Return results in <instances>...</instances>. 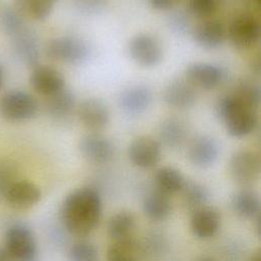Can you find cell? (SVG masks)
<instances>
[{
	"label": "cell",
	"instance_id": "obj_1",
	"mask_svg": "<svg viewBox=\"0 0 261 261\" xmlns=\"http://www.w3.org/2000/svg\"><path fill=\"white\" fill-rule=\"evenodd\" d=\"M102 215L101 197L93 188L84 187L72 191L63 200L61 221L71 234L84 237L98 225Z\"/></svg>",
	"mask_w": 261,
	"mask_h": 261
},
{
	"label": "cell",
	"instance_id": "obj_2",
	"mask_svg": "<svg viewBox=\"0 0 261 261\" xmlns=\"http://www.w3.org/2000/svg\"><path fill=\"white\" fill-rule=\"evenodd\" d=\"M217 114L224 123L227 134L233 138H244L257 126L256 110L244 104L233 94L219 100Z\"/></svg>",
	"mask_w": 261,
	"mask_h": 261
},
{
	"label": "cell",
	"instance_id": "obj_3",
	"mask_svg": "<svg viewBox=\"0 0 261 261\" xmlns=\"http://www.w3.org/2000/svg\"><path fill=\"white\" fill-rule=\"evenodd\" d=\"M47 58L66 64H81L90 56L88 43L77 37L64 36L48 41L44 48Z\"/></svg>",
	"mask_w": 261,
	"mask_h": 261
},
{
	"label": "cell",
	"instance_id": "obj_4",
	"mask_svg": "<svg viewBox=\"0 0 261 261\" xmlns=\"http://www.w3.org/2000/svg\"><path fill=\"white\" fill-rule=\"evenodd\" d=\"M38 111L37 100L21 90H11L0 99V113L10 122H24L32 119Z\"/></svg>",
	"mask_w": 261,
	"mask_h": 261
},
{
	"label": "cell",
	"instance_id": "obj_5",
	"mask_svg": "<svg viewBox=\"0 0 261 261\" xmlns=\"http://www.w3.org/2000/svg\"><path fill=\"white\" fill-rule=\"evenodd\" d=\"M4 247L14 261H33L37 254L35 234L23 223H14L7 228Z\"/></svg>",
	"mask_w": 261,
	"mask_h": 261
},
{
	"label": "cell",
	"instance_id": "obj_6",
	"mask_svg": "<svg viewBox=\"0 0 261 261\" xmlns=\"http://www.w3.org/2000/svg\"><path fill=\"white\" fill-rule=\"evenodd\" d=\"M128 53L132 59L143 67H153L162 60L163 51L156 37L141 33L132 38L128 43Z\"/></svg>",
	"mask_w": 261,
	"mask_h": 261
},
{
	"label": "cell",
	"instance_id": "obj_7",
	"mask_svg": "<svg viewBox=\"0 0 261 261\" xmlns=\"http://www.w3.org/2000/svg\"><path fill=\"white\" fill-rule=\"evenodd\" d=\"M229 173L240 185H251L260 174L259 156L250 150H240L232 154L229 160Z\"/></svg>",
	"mask_w": 261,
	"mask_h": 261
},
{
	"label": "cell",
	"instance_id": "obj_8",
	"mask_svg": "<svg viewBox=\"0 0 261 261\" xmlns=\"http://www.w3.org/2000/svg\"><path fill=\"white\" fill-rule=\"evenodd\" d=\"M227 37L232 45L239 49H248L255 45L260 37L259 21L250 14L243 13L236 16L227 30Z\"/></svg>",
	"mask_w": 261,
	"mask_h": 261
},
{
	"label": "cell",
	"instance_id": "obj_9",
	"mask_svg": "<svg viewBox=\"0 0 261 261\" xmlns=\"http://www.w3.org/2000/svg\"><path fill=\"white\" fill-rule=\"evenodd\" d=\"M32 69L30 84L36 93L47 98L65 88L64 76L55 67L38 64Z\"/></svg>",
	"mask_w": 261,
	"mask_h": 261
},
{
	"label": "cell",
	"instance_id": "obj_10",
	"mask_svg": "<svg viewBox=\"0 0 261 261\" xmlns=\"http://www.w3.org/2000/svg\"><path fill=\"white\" fill-rule=\"evenodd\" d=\"M127 154L134 165L140 168H151L161 158V144L151 137H139L130 143Z\"/></svg>",
	"mask_w": 261,
	"mask_h": 261
},
{
	"label": "cell",
	"instance_id": "obj_11",
	"mask_svg": "<svg viewBox=\"0 0 261 261\" xmlns=\"http://www.w3.org/2000/svg\"><path fill=\"white\" fill-rule=\"evenodd\" d=\"M186 77L194 87L213 90L222 84L225 79V71L215 64L195 62L187 67Z\"/></svg>",
	"mask_w": 261,
	"mask_h": 261
},
{
	"label": "cell",
	"instance_id": "obj_12",
	"mask_svg": "<svg viewBox=\"0 0 261 261\" xmlns=\"http://www.w3.org/2000/svg\"><path fill=\"white\" fill-rule=\"evenodd\" d=\"M10 38L17 58L29 67L37 66L40 60V45L37 35L25 25Z\"/></svg>",
	"mask_w": 261,
	"mask_h": 261
},
{
	"label": "cell",
	"instance_id": "obj_13",
	"mask_svg": "<svg viewBox=\"0 0 261 261\" xmlns=\"http://www.w3.org/2000/svg\"><path fill=\"white\" fill-rule=\"evenodd\" d=\"M42 193L38 186L29 180H16L7 190L4 201L13 209L27 210L39 203Z\"/></svg>",
	"mask_w": 261,
	"mask_h": 261
},
{
	"label": "cell",
	"instance_id": "obj_14",
	"mask_svg": "<svg viewBox=\"0 0 261 261\" xmlns=\"http://www.w3.org/2000/svg\"><path fill=\"white\" fill-rule=\"evenodd\" d=\"M81 122L92 132L103 129L109 122L110 114L107 105L98 98H87L77 107Z\"/></svg>",
	"mask_w": 261,
	"mask_h": 261
},
{
	"label": "cell",
	"instance_id": "obj_15",
	"mask_svg": "<svg viewBox=\"0 0 261 261\" xmlns=\"http://www.w3.org/2000/svg\"><path fill=\"white\" fill-rule=\"evenodd\" d=\"M153 94L149 87L136 85L123 90L118 98L120 109L128 116H138L144 113L151 105Z\"/></svg>",
	"mask_w": 261,
	"mask_h": 261
},
{
	"label": "cell",
	"instance_id": "obj_16",
	"mask_svg": "<svg viewBox=\"0 0 261 261\" xmlns=\"http://www.w3.org/2000/svg\"><path fill=\"white\" fill-rule=\"evenodd\" d=\"M220 223L221 216L212 206L205 205L192 212L191 230L198 239L207 240L214 237L220 228Z\"/></svg>",
	"mask_w": 261,
	"mask_h": 261
},
{
	"label": "cell",
	"instance_id": "obj_17",
	"mask_svg": "<svg viewBox=\"0 0 261 261\" xmlns=\"http://www.w3.org/2000/svg\"><path fill=\"white\" fill-rule=\"evenodd\" d=\"M219 147L216 140L208 135L195 137L188 147V158L197 167L211 166L218 158Z\"/></svg>",
	"mask_w": 261,
	"mask_h": 261
},
{
	"label": "cell",
	"instance_id": "obj_18",
	"mask_svg": "<svg viewBox=\"0 0 261 261\" xmlns=\"http://www.w3.org/2000/svg\"><path fill=\"white\" fill-rule=\"evenodd\" d=\"M82 155L90 162L104 164L109 162L114 154L112 143L99 134H90L83 137L79 144Z\"/></svg>",
	"mask_w": 261,
	"mask_h": 261
},
{
	"label": "cell",
	"instance_id": "obj_19",
	"mask_svg": "<svg viewBox=\"0 0 261 261\" xmlns=\"http://www.w3.org/2000/svg\"><path fill=\"white\" fill-rule=\"evenodd\" d=\"M163 100L172 108L187 109L195 104L197 94L194 86L187 80L175 79L165 87Z\"/></svg>",
	"mask_w": 261,
	"mask_h": 261
},
{
	"label": "cell",
	"instance_id": "obj_20",
	"mask_svg": "<svg viewBox=\"0 0 261 261\" xmlns=\"http://www.w3.org/2000/svg\"><path fill=\"white\" fill-rule=\"evenodd\" d=\"M192 35L199 46L205 49H216L224 43L227 30L218 20H205L193 29Z\"/></svg>",
	"mask_w": 261,
	"mask_h": 261
},
{
	"label": "cell",
	"instance_id": "obj_21",
	"mask_svg": "<svg viewBox=\"0 0 261 261\" xmlns=\"http://www.w3.org/2000/svg\"><path fill=\"white\" fill-rule=\"evenodd\" d=\"M75 108V97L73 93L67 89L49 96L45 101V110L48 115L57 120L68 118Z\"/></svg>",
	"mask_w": 261,
	"mask_h": 261
},
{
	"label": "cell",
	"instance_id": "obj_22",
	"mask_svg": "<svg viewBox=\"0 0 261 261\" xmlns=\"http://www.w3.org/2000/svg\"><path fill=\"white\" fill-rule=\"evenodd\" d=\"M171 210L172 204L169 196L157 189L150 192L144 199L143 211L151 220H164L169 216Z\"/></svg>",
	"mask_w": 261,
	"mask_h": 261
},
{
	"label": "cell",
	"instance_id": "obj_23",
	"mask_svg": "<svg viewBox=\"0 0 261 261\" xmlns=\"http://www.w3.org/2000/svg\"><path fill=\"white\" fill-rule=\"evenodd\" d=\"M159 143L175 149L181 146L187 137L186 124L177 118H167L159 127Z\"/></svg>",
	"mask_w": 261,
	"mask_h": 261
},
{
	"label": "cell",
	"instance_id": "obj_24",
	"mask_svg": "<svg viewBox=\"0 0 261 261\" xmlns=\"http://www.w3.org/2000/svg\"><path fill=\"white\" fill-rule=\"evenodd\" d=\"M233 211L241 217L254 218L260 211V199L256 192L252 190H241L231 199Z\"/></svg>",
	"mask_w": 261,
	"mask_h": 261
},
{
	"label": "cell",
	"instance_id": "obj_25",
	"mask_svg": "<svg viewBox=\"0 0 261 261\" xmlns=\"http://www.w3.org/2000/svg\"><path fill=\"white\" fill-rule=\"evenodd\" d=\"M155 182L157 190L170 196L182 190L186 179L178 169L171 166H164L157 170Z\"/></svg>",
	"mask_w": 261,
	"mask_h": 261
},
{
	"label": "cell",
	"instance_id": "obj_26",
	"mask_svg": "<svg viewBox=\"0 0 261 261\" xmlns=\"http://www.w3.org/2000/svg\"><path fill=\"white\" fill-rule=\"evenodd\" d=\"M57 0H15L14 8L22 17L43 20L48 17Z\"/></svg>",
	"mask_w": 261,
	"mask_h": 261
},
{
	"label": "cell",
	"instance_id": "obj_27",
	"mask_svg": "<svg viewBox=\"0 0 261 261\" xmlns=\"http://www.w3.org/2000/svg\"><path fill=\"white\" fill-rule=\"evenodd\" d=\"M136 226V218L129 211H119L113 214L108 222V234L114 241L130 238Z\"/></svg>",
	"mask_w": 261,
	"mask_h": 261
},
{
	"label": "cell",
	"instance_id": "obj_28",
	"mask_svg": "<svg viewBox=\"0 0 261 261\" xmlns=\"http://www.w3.org/2000/svg\"><path fill=\"white\" fill-rule=\"evenodd\" d=\"M180 192H182L184 204L191 212L205 206L209 199L208 190L198 182L186 181Z\"/></svg>",
	"mask_w": 261,
	"mask_h": 261
},
{
	"label": "cell",
	"instance_id": "obj_29",
	"mask_svg": "<svg viewBox=\"0 0 261 261\" xmlns=\"http://www.w3.org/2000/svg\"><path fill=\"white\" fill-rule=\"evenodd\" d=\"M139 246L130 238L114 241L107 251V261H138Z\"/></svg>",
	"mask_w": 261,
	"mask_h": 261
},
{
	"label": "cell",
	"instance_id": "obj_30",
	"mask_svg": "<svg viewBox=\"0 0 261 261\" xmlns=\"http://www.w3.org/2000/svg\"><path fill=\"white\" fill-rule=\"evenodd\" d=\"M69 261H98V250L88 241H80L71 245L68 250Z\"/></svg>",
	"mask_w": 261,
	"mask_h": 261
},
{
	"label": "cell",
	"instance_id": "obj_31",
	"mask_svg": "<svg viewBox=\"0 0 261 261\" xmlns=\"http://www.w3.org/2000/svg\"><path fill=\"white\" fill-rule=\"evenodd\" d=\"M0 23L4 32L9 36H13L23 27L25 23L23 21V17L16 11L13 7H6L1 11L0 14Z\"/></svg>",
	"mask_w": 261,
	"mask_h": 261
},
{
	"label": "cell",
	"instance_id": "obj_32",
	"mask_svg": "<svg viewBox=\"0 0 261 261\" xmlns=\"http://www.w3.org/2000/svg\"><path fill=\"white\" fill-rule=\"evenodd\" d=\"M16 176L17 166L15 163L9 159H0V199H4L7 190L17 180Z\"/></svg>",
	"mask_w": 261,
	"mask_h": 261
},
{
	"label": "cell",
	"instance_id": "obj_33",
	"mask_svg": "<svg viewBox=\"0 0 261 261\" xmlns=\"http://www.w3.org/2000/svg\"><path fill=\"white\" fill-rule=\"evenodd\" d=\"M233 95L242 101L247 106L251 107L252 109H256L259 105L260 101V91L259 87L252 84V83H242L234 91Z\"/></svg>",
	"mask_w": 261,
	"mask_h": 261
},
{
	"label": "cell",
	"instance_id": "obj_34",
	"mask_svg": "<svg viewBox=\"0 0 261 261\" xmlns=\"http://www.w3.org/2000/svg\"><path fill=\"white\" fill-rule=\"evenodd\" d=\"M189 10L198 17L211 15L217 6V0H188Z\"/></svg>",
	"mask_w": 261,
	"mask_h": 261
},
{
	"label": "cell",
	"instance_id": "obj_35",
	"mask_svg": "<svg viewBox=\"0 0 261 261\" xmlns=\"http://www.w3.org/2000/svg\"><path fill=\"white\" fill-rule=\"evenodd\" d=\"M151 5L158 10H170L174 8L180 0H149Z\"/></svg>",
	"mask_w": 261,
	"mask_h": 261
},
{
	"label": "cell",
	"instance_id": "obj_36",
	"mask_svg": "<svg viewBox=\"0 0 261 261\" xmlns=\"http://www.w3.org/2000/svg\"><path fill=\"white\" fill-rule=\"evenodd\" d=\"M0 261H14L4 246H0Z\"/></svg>",
	"mask_w": 261,
	"mask_h": 261
},
{
	"label": "cell",
	"instance_id": "obj_37",
	"mask_svg": "<svg viewBox=\"0 0 261 261\" xmlns=\"http://www.w3.org/2000/svg\"><path fill=\"white\" fill-rule=\"evenodd\" d=\"M249 261H261V251L257 250L256 252H254Z\"/></svg>",
	"mask_w": 261,
	"mask_h": 261
},
{
	"label": "cell",
	"instance_id": "obj_38",
	"mask_svg": "<svg viewBox=\"0 0 261 261\" xmlns=\"http://www.w3.org/2000/svg\"><path fill=\"white\" fill-rule=\"evenodd\" d=\"M195 261H216L214 258L212 257H208V256H203V257H200L198 259H196Z\"/></svg>",
	"mask_w": 261,
	"mask_h": 261
},
{
	"label": "cell",
	"instance_id": "obj_39",
	"mask_svg": "<svg viewBox=\"0 0 261 261\" xmlns=\"http://www.w3.org/2000/svg\"><path fill=\"white\" fill-rule=\"evenodd\" d=\"M2 84H3V71H2V69L0 67V88H1Z\"/></svg>",
	"mask_w": 261,
	"mask_h": 261
}]
</instances>
